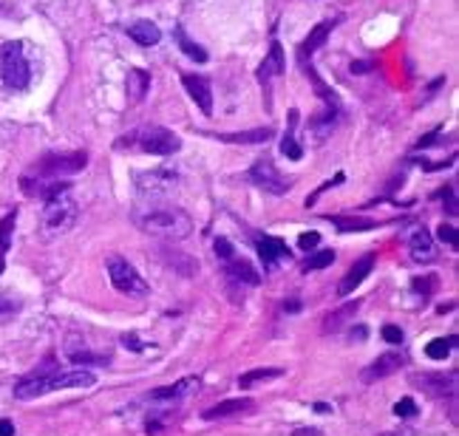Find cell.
<instances>
[{"mask_svg":"<svg viewBox=\"0 0 459 436\" xmlns=\"http://www.w3.org/2000/svg\"><path fill=\"white\" fill-rule=\"evenodd\" d=\"M12 311H17L15 300H0V315H12Z\"/></svg>","mask_w":459,"mask_h":436,"instance_id":"7bdbcfd3","label":"cell"},{"mask_svg":"<svg viewBox=\"0 0 459 436\" xmlns=\"http://www.w3.org/2000/svg\"><path fill=\"white\" fill-rule=\"evenodd\" d=\"M128 37L139 46H156L162 40V31L156 23H150V20H136L128 26Z\"/></svg>","mask_w":459,"mask_h":436,"instance_id":"d6986e66","label":"cell"},{"mask_svg":"<svg viewBox=\"0 0 459 436\" xmlns=\"http://www.w3.org/2000/svg\"><path fill=\"white\" fill-rule=\"evenodd\" d=\"M147 88H150V74L142 71V69H131L128 71V100L131 102H142Z\"/></svg>","mask_w":459,"mask_h":436,"instance_id":"7402d4cb","label":"cell"},{"mask_svg":"<svg viewBox=\"0 0 459 436\" xmlns=\"http://www.w3.org/2000/svg\"><path fill=\"white\" fill-rule=\"evenodd\" d=\"M318 244H321V233H303L300 238H298V246L300 249H306V253H309V249H318Z\"/></svg>","mask_w":459,"mask_h":436,"instance_id":"8d00e7d4","label":"cell"},{"mask_svg":"<svg viewBox=\"0 0 459 436\" xmlns=\"http://www.w3.org/2000/svg\"><path fill=\"white\" fill-rule=\"evenodd\" d=\"M15 218H17V212H9L6 218H0V275H3V266H6V253H9V244H12Z\"/></svg>","mask_w":459,"mask_h":436,"instance_id":"484cf974","label":"cell"},{"mask_svg":"<svg viewBox=\"0 0 459 436\" xmlns=\"http://www.w3.org/2000/svg\"><path fill=\"white\" fill-rule=\"evenodd\" d=\"M278 377H284V368H253L247 374H241L238 385L241 388H253L258 383H269V380H278Z\"/></svg>","mask_w":459,"mask_h":436,"instance_id":"603a6c76","label":"cell"},{"mask_svg":"<svg viewBox=\"0 0 459 436\" xmlns=\"http://www.w3.org/2000/svg\"><path fill=\"white\" fill-rule=\"evenodd\" d=\"M403 365H406V354H400V352H386V354H380L375 363H369V365L360 371V380H363V383L386 380V377H391L394 371H400Z\"/></svg>","mask_w":459,"mask_h":436,"instance_id":"8fae6325","label":"cell"},{"mask_svg":"<svg viewBox=\"0 0 459 436\" xmlns=\"http://www.w3.org/2000/svg\"><path fill=\"white\" fill-rule=\"evenodd\" d=\"M134 224L153 235V238H165V241H181L193 233V218L176 207V204H142L134 210Z\"/></svg>","mask_w":459,"mask_h":436,"instance_id":"6da1fadb","label":"cell"},{"mask_svg":"<svg viewBox=\"0 0 459 436\" xmlns=\"http://www.w3.org/2000/svg\"><path fill=\"white\" fill-rule=\"evenodd\" d=\"M250 181L258 187V190H264L267 196H284L292 181L281 176V170L272 165L269 156H264V159H258L253 167H250Z\"/></svg>","mask_w":459,"mask_h":436,"instance_id":"ba28073f","label":"cell"},{"mask_svg":"<svg viewBox=\"0 0 459 436\" xmlns=\"http://www.w3.org/2000/svg\"><path fill=\"white\" fill-rule=\"evenodd\" d=\"M0 436H15V422L0 419Z\"/></svg>","mask_w":459,"mask_h":436,"instance_id":"b9f144b4","label":"cell"},{"mask_svg":"<svg viewBox=\"0 0 459 436\" xmlns=\"http://www.w3.org/2000/svg\"><path fill=\"white\" fill-rule=\"evenodd\" d=\"M332 26H334L332 20H323V23H318V26L309 31V40H306V43L298 48V60H300V62H306V60L312 57V51H315V48H321V46L326 43V35L332 31Z\"/></svg>","mask_w":459,"mask_h":436,"instance_id":"44dd1931","label":"cell"},{"mask_svg":"<svg viewBox=\"0 0 459 436\" xmlns=\"http://www.w3.org/2000/svg\"><path fill=\"white\" fill-rule=\"evenodd\" d=\"M69 357H71V363H97V365H105V363H111V354L105 352H82V349H71L69 352Z\"/></svg>","mask_w":459,"mask_h":436,"instance_id":"4dcf8cb0","label":"cell"},{"mask_svg":"<svg viewBox=\"0 0 459 436\" xmlns=\"http://www.w3.org/2000/svg\"><path fill=\"white\" fill-rule=\"evenodd\" d=\"M85 165H88V153L85 150H71V153L51 150V153L40 156V159L23 173V179H28V181H54L60 176L80 173Z\"/></svg>","mask_w":459,"mask_h":436,"instance_id":"277c9868","label":"cell"},{"mask_svg":"<svg viewBox=\"0 0 459 436\" xmlns=\"http://www.w3.org/2000/svg\"><path fill=\"white\" fill-rule=\"evenodd\" d=\"M0 80H3L6 88H15V91H23L32 82V69H28L20 40H9L0 46Z\"/></svg>","mask_w":459,"mask_h":436,"instance_id":"8992f818","label":"cell"},{"mask_svg":"<svg viewBox=\"0 0 459 436\" xmlns=\"http://www.w3.org/2000/svg\"><path fill=\"white\" fill-rule=\"evenodd\" d=\"M417 385H422V388H428L431 394H437V397H445V388L448 391H453V377H448L445 380V374H422V380H417Z\"/></svg>","mask_w":459,"mask_h":436,"instance_id":"4316f807","label":"cell"},{"mask_svg":"<svg viewBox=\"0 0 459 436\" xmlns=\"http://www.w3.org/2000/svg\"><path fill=\"white\" fill-rule=\"evenodd\" d=\"M77 215H80V207L69 196V190L54 196V199H48L46 207H43V215H40V233H43V238H57V235L69 233L77 224Z\"/></svg>","mask_w":459,"mask_h":436,"instance_id":"5b68a950","label":"cell"},{"mask_svg":"<svg viewBox=\"0 0 459 436\" xmlns=\"http://www.w3.org/2000/svg\"><path fill=\"white\" fill-rule=\"evenodd\" d=\"M453 343H456V337H434L425 346V354L431 360H445L451 354V349H453Z\"/></svg>","mask_w":459,"mask_h":436,"instance_id":"83f0119b","label":"cell"},{"mask_svg":"<svg viewBox=\"0 0 459 436\" xmlns=\"http://www.w3.org/2000/svg\"><path fill=\"white\" fill-rule=\"evenodd\" d=\"M179 48L185 51L190 60H196V62H207V51L201 46H196L190 37H185V31H179Z\"/></svg>","mask_w":459,"mask_h":436,"instance_id":"1f68e13d","label":"cell"},{"mask_svg":"<svg viewBox=\"0 0 459 436\" xmlns=\"http://www.w3.org/2000/svg\"><path fill=\"white\" fill-rule=\"evenodd\" d=\"M272 128H253V131H241V134H219V142H227V145H264L272 139Z\"/></svg>","mask_w":459,"mask_h":436,"instance_id":"ffe728a7","label":"cell"},{"mask_svg":"<svg viewBox=\"0 0 459 436\" xmlns=\"http://www.w3.org/2000/svg\"><path fill=\"white\" fill-rule=\"evenodd\" d=\"M173 184H176L173 170H142L136 176V187L145 199H162Z\"/></svg>","mask_w":459,"mask_h":436,"instance_id":"30bf717a","label":"cell"},{"mask_svg":"<svg viewBox=\"0 0 459 436\" xmlns=\"http://www.w3.org/2000/svg\"><path fill=\"white\" fill-rule=\"evenodd\" d=\"M292 436H323L318 428H295Z\"/></svg>","mask_w":459,"mask_h":436,"instance_id":"60d3db41","label":"cell"},{"mask_svg":"<svg viewBox=\"0 0 459 436\" xmlns=\"http://www.w3.org/2000/svg\"><path fill=\"white\" fill-rule=\"evenodd\" d=\"M380 436H400V433H380Z\"/></svg>","mask_w":459,"mask_h":436,"instance_id":"bcb514c9","label":"cell"},{"mask_svg":"<svg viewBox=\"0 0 459 436\" xmlns=\"http://www.w3.org/2000/svg\"><path fill=\"white\" fill-rule=\"evenodd\" d=\"M255 246H258V255H261V261H264L267 269H272L278 261H289V249H287V244H284L281 238H275V235H264V233H258V235H255Z\"/></svg>","mask_w":459,"mask_h":436,"instance_id":"4fadbf2b","label":"cell"},{"mask_svg":"<svg viewBox=\"0 0 459 436\" xmlns=\"http://www.w3.org/2000/svg\"><path fill=\"white\" fill-rule=\"evenodd\" d=\"M116 150H139V153H153V156H170V153H179L181 150V139L162 128V125H142V128L131 131L128 136L116 139L114 145Z\"/></svg>","mask_w":459,"mask_h":436,"instance_id":"3957f363","label":"cell"},{"mask_svg":"<svg viewBox=\"0 0 459 436\" xmlns=\"http://www.w3.org/2000/svg\"><path fill=\"white\" fill-rule=\"evenodd\" d=\"M284 309H287V311H298L300 303H298V300H289V303H284Z\"/></svg>","mask_w":459,"mask_h":436,"instance_id":"f6af8a7d","label":"cell"},{"mask_svg":"<svg viewBox=\"0 0 459 436\" xmlns=\"http://www.w3.org/2000/svg\"><path fill=\"white\" fill-rule=\"evenodd\" d=\"M105 269H108V278H111V284L116 292L122 295H128V298H145L147 295V280L136 272V266L125 258H119V255H111L105 261Z\"/></svg>","mask_w":459,"mask_h":436,"instance_id":"52a82bcc","label":"cell"},{"mask_svg":"<svg viewBox=\"0 0 459 436\" xmlns=\"http://www.w3.org/2000/svg\"><path fill=\"white\" fill-rule=\"evenodd\" d=\"M403 329L400 326H394V323H388V326H383V340L386 343H391V346H400V343H403Z\"/></svg>","mask_w":459,"mask_h":436,"instance_id":"d590c367","label":"cell"},{"mask_svg":"<svg viewBox=\"0 0 459 436\" xmlns=\"http://www.w3.org/2000/svg\"><path fill=\"white\" fill-rule=\"evenodd\" d=\"M417 411H420V408H417V402H414L411 397H403L400 402L394 405V414L400 417V419H414V417H417Z\"/></svg>","mask_w":459,"mask_h":436,"instance_id":"836d02e7","label":"cell"},{"mask_svg":"<svg viewBox=\"0 0 459 436\" xmlns=\"http://www.w3.org/2000/svg\"><path fill=\"white\" fill-rule=\"evenodd\" d=\"M253 408H255V405L250 399H224L219 405H213V408H207L201 417L207 422H213V419H227V417H238V414H250Z\"/></svg>","mask_w":459,"mask_h":436,"instance_id":"2e32d148","label":"cell"},{"mask_svg":"<svg viewBox=\"0 0 459 436\" xmlns=\"http://www.w3.org/2000/svg\"><path fill=\"white\" fill-rule=\"evenodd\" d=\"M122 346H128V349H134V352H142V343H139V337H136L134 331L122 334Z\"/></svg>","mask_w":459,"mask_h":436,"instance_id":"f35d334b","label":"cell"},{"mask_svg":"<svg viewBox=\"0 0 459 436\" xmlns=\"http://www.w3.org/2000/svg\"><path fill=\"white\" fill-rule=\"evenodd\" d=\"M375 261H377V258H375L372 253H369V255H363V258H360V261H357V264H354V266H352L346 275H343L341 287H338V295H352V292H354L360 284H363V280L372 275V269H375Z\"/></svg>","mask_w":459,"mask_h":436,"instance_id":"9a60e30c","label":"cell"},{"mask_svg":"<svg viewBox=\"0 0 459 436\" xmlns=\"http://www.w3.org/2000/svg\"><path fill=\"white\" fill-rule=\"evenodd\" d=\"M199 388H201L199 377H181V380L173 383V385H162V388L147 391L145 399H147V402H159V405H168V402H185V399H190Z\"/></svg>","mask_w":459,"mask_h":436,"instance_id":"9c48e42d","label":"cell"},{"mask_svg":"<svg viewBox=\"0 0 459 436\" xmlns=\"http://www.w3.org/2000/svg\"><path fill=\"white\" fill-rule=\"evenodd\" d=\"M369 69H372V62H352V71H357V74L360 71H369Z\"/></svg>","mask_w":459,"mask_h":436,"instance_id":"ee69618b","label":"cell"},{"mask_svg":"<svg viewBox=\"0 0 459 436\" xmlns=\"http://www.w3.org/2000/svg\"><path fill=\"white\" fill-rule=\"evenodd\" d=\"M181 82H185L190 100L201 108V113L213 116V91H210V82L204 77H199V74H185V77H181Z\"/></svg>","mask_w":459,"mask_h":436,"instance_id":"5bb4252c","label":"cell"},{"mask_svg":"<svg viewBox=\"0 0 459 436\" xmlns=\"http://www.w3.org/2000/svg\"><path fill=\"white\" fill-rule=\"evenodd\" d=\"M329 264H334V249H321V253L303 261V272H318V269H326Z\"/></svg>","mask_w":459,"mask_h":436,"instance_id":"f546056e","label":"cell"},{"mask_svg":"<svg viewBox=\"0 0 459 436\" xmlns=\"http://www.w3.org/2000/svg\"><path fill=\"white\" fill-rule=\"evenodd\" d=\"M295 119H298V111H289V128H287V134L281 139V153L287 156V159H292V162L303 159V147L295 139Z\"/></svg>","mask_w":459,"mask_h":436,"instance_id":"d4e9b609","label":"cell"},{"mask_svg":"<svg viewBox=\"0 0 459 436\" xmlns=\"http://www.w3.org/2000/svg\"><path fill=\"white\" fill-rule=\"evenodd\" d=\"M97 377L85 368H71V371H51V374H28L15 385L17 399H37L48 391H63V388H91Z\"/></svg>","mask_w":459,"mask_h":436,"instance_id":"7a4b0ae2","label":"cell"},{"mask_svg":"<svg viewBox=\"0 0 459 436\" xmlns=\"http://www.w3.org/2000/svg\"><path fill=\"white\" fill-rule=\"evenodd\" d=\"M224 275H227L230 287H258L261 284V272L244 258L224 261Z\"/></svg>","mask_w":459,"mask_h":436,"instance_id":"7c38bea8","label":"cell"},{"mask_svg":"<svg viewBox=\"0 0 459 436\" xmlns=\"http://www.w3.org/2000/svg\"><path fill=\"white\" fill-rule=\"evenodd\" d=\"M284 69H287L284 48H281V43H272L267 60L261 62V69H258V80H261V85H269V80H272V77H278V74H284Z\"/></svg>","mask_w":459,"mask_h":436,"instance_id":"e0dca14e","label":"cell"},{"mask_svg":"<svg viewBox=\"0 0 459 436\" xmlns=\"http://www.w3.org/2000/svg\"><path fill=\"white\" fill-rule=\"evenodd\" d=\"M442 199H448V212L456 215V201H453V187H445V190H440Z\"/></svg>","mask_w":459,"mask_h":436,"instance_id":"ab89813d","label":"cell"},{"mask_svg":"<svg viewBox=\"0 0 459 436\" xmlns=\"http://www.w3.org/2000/svg\"><path fill=\"white\" fill-rule=\"evenodd\" d=\"M357 309H360V303H357V300H354V303H343L341 309H334L332 315H326V318H323V331H326V334L338 331V329H341L349 318H354V311H357Z\"/></svg>","mask_w":459,"mask_h":436,"instance_id":"cb8c5ba5","label":"cell"},{"mask_svg":"<svg viewBox=\"0 0 459 436\" xmlns=\"http://www.w3.org/2000/svg\"><path fill=\"white\" fill-rule=\"evenodd\" d=\"M213 249H216V258H219V261H230V258H235V249H233V244H230L227 238H216Z\"/></svg>","mask_w":459,"mask_h":436,"instance_id":"e575fe53","label":"cell"},{"mask_svg":"<svg viewBox=\"0 0 459 436\" xmlns=\"http://www.w3.org/2000/svg\"><path fill=\"white\" fill-rule=\"evenodd\" d=\"M329 221L338 227L341 233H360V230H372L375 221H360V218H343V215H332Z\"/></svg>","mask_w":459,"mask_h":436,"instance_id":"f1b7e54d","label":"cell"},{"mask_svg":"<svg viewBox=\"0 0 459 436\" xmlns=\"http://www.w3.org/2000/svg\"><path fill=\"white\" fill-rule=\"evenodd\" d=\"M411 287H414V292L417 295H422V298H428L434 289H437V275H425V278H414L411 280Z\"/></svg>","mask_w":459,"mask_h":436,"instance_id":"d6a6232c","label":"cell"},{"mask_svg":"<svg viewBox=\"0 0 459 436\" xmlns=\"http://www.w3.org/2000/svg\"><path fill=\"white\" fill-rule=\"evenodd\" d=\"M440 241H445V244L456 246V230H453L451 224H442V227H440Z\"/></svg>","mask_w":459,"mask_h":436,"instance_id":"74e56055","label":"cell"},{"mask_svg":"<svg viewBox=\"0 0 459 436\" xmlns=\"http://www.w3.org/2000/svg\"><path fill=\"white\" fill-rule=\"evenodd\" d=\"M408 253H411V258L417 264H425V261L434 258V241H431V235H428L425 227H417L408 235Z\"/></svg>","mask_w":459,"mask_h":436,"instance_id":"ac0fdd59","label":"cell"}]
</instances>
